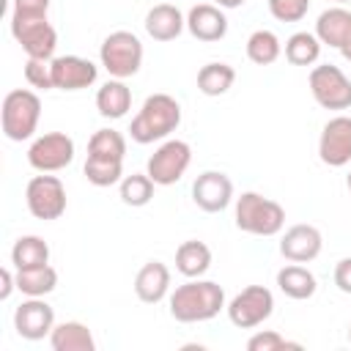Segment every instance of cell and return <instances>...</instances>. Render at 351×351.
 <instances>
[{
    "label": "cell",
    "mask_w": 351,
    "mask_h": 351,
    "mask_svg": "<svg viewBox=\"0 0 351 351\" xmlns=\"http://www.w3.org/2000/svg\"><path fill=\"white\" fill-rule=\"evenodd\" d=\"M41 118V99L38 93L27 90V88H16L8 90L3 99V110H0V123H3V134L14 143L30 140L36 126Z\"/></svg>",
    "instance_id": "obj_4"
},
{
    "label": "cell",
    "mask_w": 351,
    "mask_h": 351,
    "mask_svg": "<svg viewBox=\"0 0 351 351\" xmlns=\"http://www.w3.org/2000/svg\"><path fill=\"white\" fill-rule=\"evenodd\" d=\"M0 282H3V288H0V299L5 302V299L11 296V291L16 288V271H11L8 266L0 269Z\"/></svg>",
    "instance_id": "obj_38"
},
{
    "label": "cell",
    "mask_w": 351,
    "mask_h": 351,
    "mask_svg": "<svg viewBox=\"0 0 351 351\" xmlns=\"http://www.w3.org/2000/svg\"><path fill=\"white\" fill-rule=\"evenodd\" d=\"M74 159V140L66 132H47L27 148V162L38 173H58Z\"/></svg>",
    "instance_id": "obj_10"
},
{
    "label": "cell",
    "mask_w": 351,
    "mask_h": 351,
    "mask_svg": "<svg viewBox=\"0 0 351 351\" xmlns=\"http://www.w3.org/2000/svg\"><path fill=\"white\" fill-rule=\"evenodd\" d=\"M176 269L186 280L203 277L211 269V250H208V244L206 241H197V239L181 241L178 250H176Z\"/></svg>",
    "instance_id": "obj_24"
},
{
    "label": "cell",
    "mask_w": 351,
    "mask_h": 351,
    "mask_svg": "<svg viewBox=\"0 0 351 351\" xmlns=\"http://www.w3.org/2000/svg\"><path fill=\"white\" fill-rule=\"evenodd\" d=\"M192 148L184 140H162V145L148 156L145 173L154 178L156 186H170L181 181V176L189 170Z\"/></svg>",
    "instance_id": "obj_8"
},
{
    "label": "cell",
    "mask_w": 351,
    "mask_h": 351,
    "mask_svg": "<svg viewBox=\"0 0 351 351\" xmlns=\"http://www.w3.org/2000/svg\"><path fill=\"white\" fill-rule=\"evenodd\" d=\"M282 348H293V351H299L302 343L285 340V337H282L280 332H274V329L255 332V335L247 340V351H282Z\"/></svg>",
    "instance_id": "obj_33"
},
{
    "label": "cell",
    "mask_w": 351,
    "mask_h": 351,
    "mask_svg": "<svg viewBox=\"0 0 351 351\" xmlns=\"http://www.w3.org/2000/svg\"><path fill=\"white\" fill-rule=\"evenodd\" d=\"M340 55H343V58H346V60L351 63V36H348V38L343 41V47H340Z\"/></svg>",
    "instance_id": "obj_40"
},
{
    "label": "cell",
    "mask_w": 351,
    "mask_h": 351,
    "mask_svg": "<svg viewBox=\"0 0 351 351\" xmlns=\"http://www.w3.org/2000/svg\"><path fill=\"white\" fill-rule=\"evenodd\" d=\"M96 110L101 118H123L132 110V90L123 80H107L99 90H96Z\"/></svg>",
    "instance_id": "obj_21"
},
{
    "label": "cell",
    "mask_w": 351,
    "mask_h": 351,
    "mask_svg": "<svg viewBox=\"0 0 351 351\" xmlns=\"http://www.w3.org/2000/svg\"><path fill=\"white\" fill-rule=\"evenodd\" d=\"M88 156L96 159H115L123 162L126 156V137L115 129H96L88 140Z\"/></svg>",
    "instance_id": "obj_30"
},
{
    "label": "cell",
    "mask_w": 351,
    "mask_h": 351,
    "mask_svg": "<svg viewBox=\"0 0 351 351\" xmlns=\"http://www.w3.org/2000/svg\"><path fill=\"white\" fill-rule=\"evenodd\" d=\"M277 288L288 296V299H296V302H304L315 293L318 282H315V274L302 266V263H288L277 271Z\"/></svg>",
    "instance_id": "obj_22"
},
{
    "label": "cell",
    "mask_w": 351,
    "mask_h": 351,
    "mask_svg": "<svg viewBox=\"0 0 351 351\" xmlns=\"http://www.w3.org/2000/svg\"><path fill=\"white\" fill-rule=\"evenodd\" d=\"M134 293L145 304H159L170 293V269L162 261H148L134 277Z\"/></svg>",
    "instance_id": "obj_18"
},
{
    "label": "cell",
    "mask_w": 351,
    "mask_h": 351,
    "mask_svg": "<svg viewBox=\"0 0 351 351\" xmlns=\"http://www.w3.org/2000/svg\"><path fill=\"white\" fill-rule=\"evenodd\" d=\"M25 203L36 219H44V222L60 219L66 214V186L58 176H49V173L33 176L25 189Z\"/></svg>",
    "instance_id": "obj_6"
},
{
    "label": "cell",
    "mask_w": 351,
    "mask_h": 351,
    "mask_svg": "<svg viewBox=\"0 0 351 351\" xmlns=\"http://www.w3.org/2000/svg\"><path fill=\"white\" fill-rule=\"evenodd\" d=\"M219 8H239V5H244L247 0H214Z\"/></svg>",
    "instance_id": "obj_39"
},
{
    "label": "cell",
    "mask_w": 351,
    "mask_h": 351,
    "mask_svg": "<svg viewBox=\"0 0 351 351\" xmlns=\"http://www.w3.org/2000/svg\"><path fill=\"white\" fill-rule=\"evenodd\" d=\"M170 315L181 324H203L219 315V310H225V291L219 282L214 280H200L192 277L184 285H178L170 299Z\"/></svg>",
    "instance_id": "obj_1"
},
{
    "label": "cell",
    "mask_w": 351,
    "mask_h": 351,
    "mask_svg": "<svg viewBox=\"0 0 351 351\" xmlns=\"http://www.w3.org/2000/svg\"><path fill=\"white\" fill-rule=\"evenodd\" d=\"M82 173L88 178V184H93V186H112V184H121V178H123V162L88 156Z\"/></svg>",
    "instance_id": "obj_32"
},
{
    "label": "cell",
    "mask_w": 351,
    "mask_h": 351,
    "mask_svg": "<svg viewBox=\"0 0 351 351\" xmlns=\"http://www.w3.org/2000/svg\"><path fill=\"white\" fill-rule=\"evenodd\" d=\"M14 329L25 340H41L49 337L55 329V310L44 302V296H27L14 310Z\"/></svg>",
    "instance_id": "obj_13"
},
{
    "label": "cell",
    "mask_w": 351,
    "mask_h": 351,
    "mask_svg": "<svg viewBox=\"0 0 351 351\" xmlns=\"http://www.w3.org/2000/svg\"><path fill=\"white\" fill-rule=\"evenodd\" d=\"M280 55H282V44H280L274 30H263L261 27L247 38V58L255 66H271Z\"/></svg>",
    "instance_id": "obj_29"
},
{
    "label": "cell",
    "mask_w": 351,
    "mask_h": 351,
    "mask_svg": "<svg viewBox=\"0 0 351 351\" xmlns=\"http://www.w3.org/2000/svg\"><path fill=\"white\" fill-rule=\"evenodd\" d=\"M192 200L206 214H219L233 203V181L219 170H206L192 184Z\"/></svg>",
    "instance_id": "obj_14"
},
{
    "label": "cell",
    "mask_w": 351,
    "mask_h": 351,
    "mask_svg": "<svg viewBox=\"0 0 351 351\" xmlns=\"http://www.w3.org/2000/svg\"><path fill=\"white\" fill-rule=\"evenodd\" d=\"M346 184H348V192H351V173H348V178H346Z\"/></svg>",
    "instance_id": "obj_41"
},
{
    "label": "cell",
    "mask_w": 351,
    "mask_h": 351,
    "mask_svg": "<svg viewBox=\"0 0 351 351\" xmlns=\"http://www.w3.org/2000/svg\"><path fill=\"white\" fill-rule=\"evenodd\" d=\"M154 178L148 173H132V176H123L121 184H118V192H121V200L132 208H143L151 203L154 197Z\"/></svg>",
    "instance_id": "obj_31"
},
{
    "label": "cell",
    "mask_w": 351,
    "mask_h": 351,
    "mask_svg": "<svg viewBox=\"0 0 351 351\" xmlns=\"http://www.w3.org/2000/svg\"><path fill=\"white\" fill-rule=\"evenodd\" d=\"M310 93L315 104L324 110H348L351 107V80L343 74L340 66L321 63L310 71Z\"/></svg>",
    "instance_id": "obj_7"
},
{
    "label": "cell",
    "mask_w": 351,
    "mask_h": 351,
    "mask_svg": "<svg viewBox=\"0 0 351 351\" xmlns=\"http://www.w3.org/2000/svg\"><path fill=\"white\" fill-rule=\"evenodd\" d=\"M315 36H318L321 44L340 49L343 41L351 36V11L343 8V5H335V8L321 11V16L315 22Z\"/></svg>",
    "instance_id": "obj_20"
},
{
    "label": "cell",
    "mask_w": 351,
    "mask_h": 351,
    "mask_svg": "<svg viewBox=\"0 0 351 351\" xmlns=\"http://www.w3.org/2000/svg\"><path fill=\"white\" fill-rule=\"evenodd\" d=\"M321 41L315 33H307V30H299L293 33L288 41H285V60L291 66H313L318 58H321Z\"/></svg>",
    "instance_id": "obj_28"
},
{
    "label": "cell",
    "mask_w": 351,
    "mask_h": 351,
    "mask_svg": "<svg viewBox=\"0 0 351 351\" xmlns=\"http://www.w3.org/2000/svg\"><path fill=\"white\" fill-rule=\"evenodd\" d=\"M228 318L239 329H255L274 313V296L263 285H247L228 302Z\"/></svg>",
    "instance_id": "obj_9"
},
{
    "label": "cell",
    "mask_w": 351,
    "mask_h": 351,
    "mask_svg": "<svg viewBox=\"0 0 351 351\" xmlns=\"http://www.w3.org/2000/svg\"><path fill=\"white\" fill-rule=\"evenodd\" d=\"M14 269H33L49 263V244L41 236H19L11 247Z\"/></svg>",
    "instance_id": "obj_27"
},
{
    "label": "cell",
    "mask_w": 351,
    "mask_h": 351,
    "mask_svg": "<svg viewBox=\"0 0 351 351\" xmlns=\"http://www.w3.org/2000/svg\"><path fill=\"white\" fill-rule=\"evenodd\" d=\"M11 36L25 49L27 58H38V60H52L55 58L58 33H55V27L49 25L47 16H41V19H11Z\"/></svg>",
    "instance_id": "obj_11"
},
{
    "label": "cell",
    "mask_w": 351,
    "mask_h": 351,
    "mask_svg": "<svg viewBox=\"0 0 351 351\" xmlns=\"http://www.w3.org/2000/svg\"><path fill=\"white\" fill-rule=\"evenodd\" d=\"M99 60L110 77L129 80L143 66V41L132 30H112L99 47Z\"/></svg>",
    "instance_id": "obj_5"
},
{
    "label": "cell",
    "mask_w": 351,
    "mask_h": 351,
    "mask_svg": "<svg viewBox=\"0 0 351 351\" xmlns=\"http://www.w3.org/2000/svg\"><path fill=\"white\" fill-rule=\"evenodd\" d=\"M348 340H351V326H348Z\"/></svg>",
    "instance_id": "obj_42"
},
{
    "label": "cell",
    "mask_w": 351,
    "mask_h": 351,
    "mask_svg": "<svg viewBox=\"0 0 351 351\" xmlns=\"http://www.w3.org/2000/svg\"><path fill=\"white\" fill-rule=\"evenodd\" d=\"M310 0H269V11L277 22H299L307 16Z\"/></svg>",
    "instance_id": "obj_35"
},
{
    "label": "cell",
    "mask_w": 351,
    "mask_h": 351,
    "mask_svg": "<svg viewBox=\"0 0 351 351\" xmlns=\"http://www.w3.org/2000/svg\"><path fill=\"white\" fill-rule=\"evenodd\" d=\"M236 82V69L230 63H206L200 71H197V90L203 96H222L233 88Z\"/></svg>",
    "instance_id": "obj_26"
},
{
    "label": "cell",
    "mask_w": 351,
    "mask_h": 351,
    "mask_svg": "<svg viewBox=\"0 0 351 351\" xmlns=\"http://www.w3.org/2000/svg\"><path fill=\"white\" fill-rule=\"evenodd\" d=\"M99 77L93 60L80 55H58L52 58V82L58 90H82L90 88Z\"/></svg>",
    "instance_id": "obj_15"
},
{
    "label": "cell",
    "mask_w": 351,
    "mask_h": 351,
    "mask_svg": "<svg viewBox=\"0 0 351 351\" xmlns=\"http://www.w3.org/2000/svg\"><path fill=\"white\" fill-rule=\"evenodd\" d=\"M49 346L55 351H96L93 332L82 321H63L55 324L49 335Z\"/></svg>",
    "instance_id": "obj_23"
},
{
    "label": "cell",
    "mask_w": 351,
    "mask_h": 351,
    "mask_svg": "<svg viewBox=\"0 0 351 351\" xmlns=\"http://www.w3.org/2000/svg\"><path fill=\"white\" fill-rule=\"evenodd\" d=\"M181 123V104L170 96V93H151L140 112L132 118L129 126V137L140 145L156 143V140H167Z\"/></svg>",
    "instance_id": "obj_2"
},
{
    "label": "cell",
    "mask_w": 351,
    "mask_h": 351,
    "mask_svg": "<svg viewBox=\"0 0 351 351\" xmlns=\"http://www.w3.org/2000/svg\"><path fill=\"white\" fill-rule=\"evenodd\" d=\"M49 11V0H14L11 19H41Z\"/></svg>",
    "instance_id": "obj_36"
},
{
    "label": "cell",
    "mask_w": 351,
    "mask_h": 351,
    "mask_svg": "<svg viewBox=\"0 0 351 351\" xmlns=\"http://www.w3.org/2000/svg\"><path fill=\"white\" fill-rule=\"evenodd\" d=\"M186 30L197 41H219L228 33V16L217 3H197L186 14Z\"/></svg>",
    "instance_id": "obj_17"
},
{
    "label": "cell",
    "mask_w": 351,
    "mask_h": 351,
    "mask_svg": "<svg viewBox=\"0 0 351 351\" xmlns=\"http://www.w3.org/2000/svg\"><path fill=\"white\" fill-rule=\"evenodd\" d=\"M318 156L329 167L351 162V115H335L324 123L318 137Z\"/></svg>",
    "instance_id": "obj_12"
},
{
    "label": "cell",
    "mask_w": 351,
    "mask_h": 351,
    "mask_svg": "<svg viewBox=\"0 0 351 351\" xmlns=\"http://www.w3.org/2000/svg\"><path fill=\"white\" fill-rule=\"evenodd\" d=\"M58 288V271L44 263L33 269H16V291L25 296H47Z\"/></svg>",
    "instance_id": "obj_25"
},
{
    "label": "cell",
    "mask_w": 351,
    "mask_h": 351,
    "mask_svg": "<svg viewBox=\"0 0 351 351\" xmlns=\"http://www.w3.org/2000/svg\"><path fill=\"white\" fill-rule=\"evenodd\" d=\"M285 225V208L261 192H241L236 197V228L250 236H277Z\"/></svg>",
    "instance_id": "obj_3"
},
{
    "label": "cell",
    "mask_w": 351,
    "mask_h": 351,
    "mask_svg": "<svg viewBox=\"0 0 351 351\" xmlns=\"http://www.w3.org/2000/svg\"><path fill=\"white\" fill-rule=\"evenodd\" d=\"M186 27V16L170 5V3H159L145 14V33L154 41H176Z\"/></svg>",
    "instance_id": "obj_19"
},
{
    "label": "cell",
    "mask_w": 351,
    "mask_h": 351,
    "mask_svg": "<svg viewBox=\"0 0 351 351\" xmlns=\"http://www.w3.org/2000/svg\"><path fill=\"white\" fill-rule=\"evenodd\" d=\"M324 236L315 225H291L280 239V255L291 263H310L321 255Z\"/></svg>",
    "instance_id": "obj_16"
},
{
    "label": "cell",
    "mask_w": 351,
    "mask_h": 351,
    "mask_svg": "<svg viewBox=\"0 0 351 351\" xmlns=\"http://www.w3.org/2000/svg\"><path fill=\"white\" fill-rule=\"evenodd\" d=\"M337 3H348V0H337Z\"/></svg>",
    "instance_id": "obj_43"
},
{
    "label": "cell",
    "mask_w": 351,
    "mask_h": 351,
    "mask_svg": "<svg viewBox=\"0 0 351 351\" xmlns=\"http://www.w3.org/2000/svg\"><path fill=\"white\" fill-rule=\"evenodd\" d=\"M335 285L343 293H351V258L337 261V266H335Z\"/></svg>",
    "instance_id": "obj_37"
},
{
    "label": "cell",
    "mask_w": 351,
    "mask_h": 351,
    "mask_svg": "<svg viewBox=\"0 0 351 351\" xmlns=\"http://www.w3.org/2000/svg\"><path fill=\"white\" fill-rule=\"evenodd\" d=\"M25 80L27 85L38 88V90H52V60H38V58H27L25 63Z\"/></svg>",
    "instance_id": "obj_34"
}]
</instances>
